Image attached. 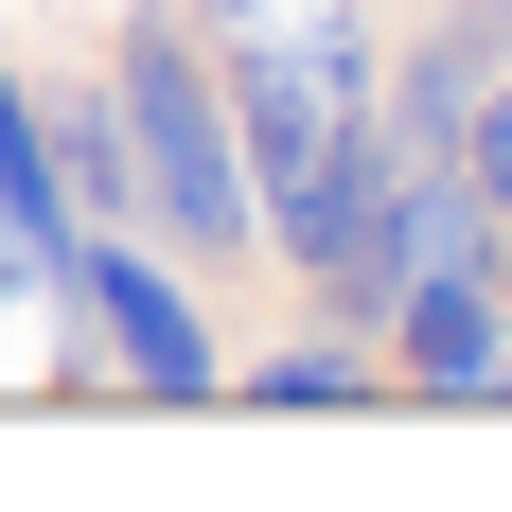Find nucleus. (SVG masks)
<instances>
[{"mask_svg":"<svg viewBox=\"0 0 512 512\" xmlns=\"http://www.w3.org/2000/svg\"><path fill=\"white\" fill-rule=\"evenodd\" d=\"M106 89H124V142H142V230L195 265V283H248L265 212H248V142H230V71H212L195 0H124Z\"/></svg>","mask_w":512,"mask_h":512,"instance_id":"f257e3e1","label":"nucleus"},{"mask_svg":"<svg viewBox=\"0 0 512 512\" xmlns=\"http://www.w3.org/2000/svg\"><path fill=\"white\" fill-rule=\"evenodd\" d=\"M460 177H477V212H495V283H512V71L477 89V124H460Z\"/></svg>","mask_w":512,"mask_h":512,"instance_id":"6e6552de","label":"nucleus"},{"mask_svg":"<svg viewBox=\"0 0 512 512\" xmlns=\"http://www.w3.org/2000/svg\"><path fill=\"white\" fill-rule=\"evenodd\" d=\"M371 389H389V354H371V336H336V318H318L301 354H230V389H212V407H371Z\"/></svg>","mask_w":512,"mask_h":512,"instance_id":"0eeeda50","label":"nucleus"},{"mask_svg":"<svg viewBox=\"0 0 512 512\" xmlns=\"http://www.w3.org/2000/svg\"><path fill=\"white\" fill-rule=\"evenodd\" d=\"M371 354H389L407 407H495V371H512V283H495V265H424V283H389Z\"/></svg>","mask_w":512,"mask_h":512,"instance_id":"7ed1b4c3","label":"nucleus"},{"mask_svg":"<svg viewBox=\"0 0 512 512\" xmlns=\"http://www.w3.org/2000/svg\"><path fill=\"white\" fill-rule=\"evenodd\" d=\"M0 301H36L71 336V195H53V142H36V53L0 36Z\"/></svg>","mask_w":512,"mask_h":512,"instance_id":"39448f33","label":"nucleus"},{"mask_svg":"<svg viewBox=\"0 0 512 512\" xmlns=\"http://www.w3.org/2000/svg\"><path fill=\"white\" fill-rule=\"evenodd\" d=\"M36 142H53V195H71V230H106V212H142V142H124V89L89 71H36Z\"/></svg>","mask_w":512,"mask_h":512,"instance_id":"423d86ee","label":"nucleus"},{"mask_svg":"<svg viewBox=\"0 0 512 512\" xmlns=\"http://www.w3.org/2000/svg\"><path fill=\"white\" fill-rule=\"evenodd\" d=\"M71 371L142 389V407H212V389H230V318H212V283L159 248L142 212L71 230Z\"/></svg>","mask_w":512,"mask_h":512,"instance_id":"f03ea898","label":"nucleus"},{"mask_svg":"<svg viewBox=\"0 0 512 512\" xmlns=\"http://www.w3.org/2000/svg\"><path fill=\"white\" fill-rule=\"evenodd\" d=\"M495 71H512V0H389V142L407 159H460Z\"/></svg>","mask_w":512,"mask_h":512,"instance_id":"20e7f679","label":"nucleus"}]
</instances>
